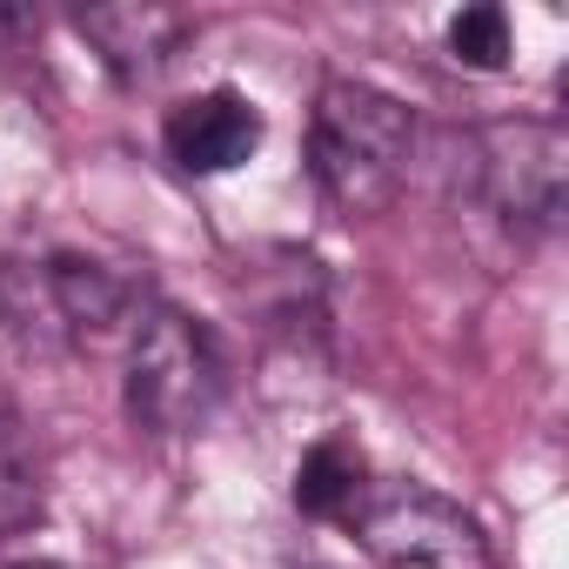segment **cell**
Here are the masks:
<instances>
[{"mask_svg": "<svg viewBox=\"0 0 569 569\" xmlns=\"http://www.w3.org/2000/svg\"><path fill=\"white\" fill-rule=\"evenodd\" d=\"M356 536L389 569H462V562H482L476 516L456 509L449 496L422 489V482H389V489L362 496Z\"/></svg>", "mask_w": 569, "mask_h": 569, "instance_id": "277c9868", "label": "cell"}, {"mask_svg": "<svg viewBox=\"0 0 569 569\" xmlns=\"http://www.w3.org/2000/svg\"><path fill=\"white\" fill-rule=\"evenodd\" d=\"M41 516V456L28 442V422L0 402V536Z\"/></svg>", "mask_w": 569, "mask_h": 569, "instance_id": "ba28073f", "label": "cell"}, {"mask_svg": "<svg viewBox=\"0 0 569 569\" xmlns=\"http://www.w3.org/2000/svg\"><path fill=\"white\" fill-rule=\"evenodd\" d=\"M409 148H416V121L396 94L369 81H322L309 121V161L342 214H382L402 194Z\"/></svg>", "mask_w": 569, "mask_h": 569, "instance_id": "6da1fadb", "label": "cell"}, {"mask_svg": "<svg viewBox=\"0 0 569 569\" xmlns=\"http://www.w3.org/2000/svg\"><path fill=\"white\" fill-rule=\"evenodd\" d=\"M14 569H68V562H14Z\"/></svg>", "mask_w": 569, "mask_h": 569, "instance_id": "30bf717a", "label": "cell"}, {"mask_svg": "<svg viewBox=\"0 0 569 569\" xmlns=\"http://www.w3.org/2000/svg\"><path fill=\"white\" fill-rule=\"evenodd\" d=\"M569 188V141L556 121H496L476 134V194L522 234H549Z\"/></svg>", "mask_w": 569, "mask_h": 569, "instance_id": "3957f363", "label": "cell"}, {"mask_svg": "<svg viewBox=\"0 0 569 569\" xmlns=\"http://www.w3.org/2000/svg\"><path fill=\"white\" fill-rule=\"evenodd\" d=\"M81 34L101 48V61L121 74V81H148L168 54H174V41L188 34V21L174 14V8H88L81 14Z\"/></svg>", "mask_w": 569, "mask_h": 569, "instance_id": "8992f818", "label": "cell"}, {"mask_svg": "<svg viewBox=\"0 0 569 569\" xmlns=\"http://www.w3.org/2000/svg\"><path fill=\"white\" fill-rule=\"evenodd\" d=\"M161 148L181 174H234L261 148V114H254L248 94L208 88V94H188L181 108H168Z\"/></svg>", "mask_w": 569, "mask_h": 569, "instance_id": "5b68a950", "label": "cell"}, {"mask_svg": "<svg viewBox=\"0 0 569 569\" xmlns=\"http://www.w3.org/2000/svg\"><path fill=\"white\" fill-rule=\"evenodd\" d=\"M369 496V462L349 436H322L302 469H296V509L316 516V522H336V516H356V502Z\"/></svg>", "mask_w": 569, "mask_h": 569, "instance_id": "52a82bcc", "label": "cell"}, {"mask_svg": "<svg viewBox=\"0 0 569 569\" xmlns=\"http://www.w3.org/2000/svg\"><path fill=\"white\" fill-rule=\"evenodd\" d=\"M221 402L214 336L181 309H148L128 342V416L154 436H188Z\"/></svg>", "mask_w": 569, "mask_h": 569, "instance_id": "7a4b0ae2", "label": "cell"}, {"mask_svg": "<svg viewBox=\"0 0 569 569\" xmlns=\"http://www.w3.org/2000/svg\"><path fill=\"white\" fill-rule=\"evenodd\" d=\"M449 54L476 74H496L509 68V14L502 8H462L449 21Z\"/></svg>", "mask_w": 569, "mask_h": 569, "instance_id": "9c48e42d", "label": "cell"}]
</instances>
